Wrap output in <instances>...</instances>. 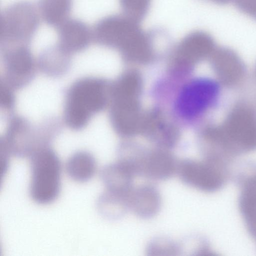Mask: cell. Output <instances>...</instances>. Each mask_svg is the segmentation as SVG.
I'll use <instances>...</instances> for the list:
<instances>
[{
    "instance_id": "cell-1",
    "label": "cell",
    "mask_w": 256,
    "mask_h": 256,
    "mask_svg": "<svg viewBox=\"0 0 256 256\" xmlns=\"http://www.w3.org/2000/svg\"><path fill=\"white\" fill-rule=\"evenodd\" d=\"M102 82L97 78H86L74 82L66 94L64 118L73 130L86 125L92 116L99 112L104 103Z\"/></svg>"
},
{
    "instance_id": "cell-2",
    "label": "cell",
    "mask_w": 256,
    "mask_h": 256,
    "mask_svg": "<svg viewBox=\"0 0 256 256\" xmlns=\"http://www.w3.org/2000/svg\"><path fill=\"white\" fill-rule=\"evenodd\" d=\"M38 8L26 0L14 3L0 13V40L4 48L26 45L40 25Z\"/></svg>"
},
{
    "instance_id": "cell-3",
    "label": "cell",
    "mask_w": 256,
    "mask_h": 256,
    "mask_svg": "<svg viewBox=\"0 0 256 256\" xmlns=\"http://www.w3.org/2000/svg\"><path fill=\"white\" fill-rule=\"evenodd\" d=\"M32 179L30 192L32 199L48 204L58 196L60 188L61 164L52 149L39 150L30 157Z\"/></svg>"
},
{
    "instance_id": "cell-4",
    "label": "cell",
    "mask_w": 256,
    "mask_h": 256,
    "mask_svg": "<svg viewBox=\"0 0 256 256\" xmlns=\"http://www.w3.org/2000/svg\"><path fill=\"white\" fill-rule=\"evenodd\" d=\"M176 173L186 184L206 192L223 188L230 176L229 165L204 158L184 159L178 162Z\"/></svg>"
},
{
    "instance_id": "cell-5",
    "label": "cell",
    "mask_w": 256,
    "mask_h": 256,
    "mask_svg": "<svg viewBox=\"0 0 256 256\" xmlns=\"http://www.w3.org/2000/svg\"><path fill=\"white\" fill-rule=\"evenodd\" d=\"M140 23L124 14H113L98 21L92 30L94 42L102 46L128 48L142 32Z\"/></svg>"
},
{
    "instance_id": "cell-6",
    "label": "cell",
    "mask_w": 256,
    "mask_h": 256,
    "mask_svg": "<svg viewBox=\"0 0 256 256\" xmlns=\"http://www.w3.org/2000/svg\"><path fill=\"white\" fill-rule=\"evenodd\" d=\"M218 86L207 79L193 80L182 90L177 102L178 110L184 116L194 117L206 110L216 97Z\"/></svg>"
},
{
    "instance_id": "cell-7",
    "label": "cell",
    "mask_w": 256,
    "mask_h": 256,
    "mask_svg": "<svg viewBox=\"0 0 256 256\" xmlns=\"http://www.w3.org/2000/svg\"><path fill=\"white\" fill-rule=\"evenodd\" d=\"M57 28L59 46L68 53L85 50L92 39V30L78 19L68 18Z\"/></svg>"
},
{
    "instance_id": "cell-8",
    "label": "cell",
    "mask_w": 256,
    "mask_h": 256,
    "mask_svg": "<svg viewBox=\"0 0 256 256\" xmlns=\"http://www.w3.org/2000/svg\"><path fill=\"white\" fill-rule=\"evenodd\" d=\"M162 198L158 188L151 184L134 188L128 196L129 210L144 219L151 218L159 212Z\"/></svg>"
},
{
    "instance_id": "cell-9",
    "label": "cell",
    "mask_w": 256,
    "mask_h": 256,
    "mask_svg": "<svg viewBox=\"0 0 256 256\" xmlns=\"http://www.w3.org/2000/svg\"><path fill=\"white\" fill-rule=\"evenodd\" d=\"M178 163L175 158L168 152H149L142 177L155 180L169 179L176 173Z\"/></svg>"
},
{
    "instance_id": "cell-10",
    "label": "cell",
    "mask_w": 256,
    "mask_h": 256,
    "mask_svg": "<svg viewBox=\"0 0 256 256\" xmlns=\"http://www.w3.org/2000/svg\"><path fill=\"white\" fill-rule=\"evenodd\" d=\"M134 174L119 162L105 166L100 172L106 190L123 196H128L134 187Z\"/></svg>"
},
{
    "instance_id": "cell-11",
    "label": "cell",
    "mask_w": 256,
    "mask_h": 256,
    "mask_svg": "<svg viewBox=\"0 0 256 256\" xmlns=\"http://www.w3.org/2000/svg\"><path fill=\"white\" fill-rule=\"evenodd\" d=\"M68 175L72 180L85 182L90 180L94 174L96 162L90 153L80 151L72 154L66 164Z\"/></svg>"
},
{
    "instance_id": "cell-12",
    "label": "cell",
    "mask_w": 256,
    "mask_h": 256,
    "mask_svg": "<svg viewBox=\"0 0 256 256\" xmlns=\"http://www.w3.org/2000/svg\"><path fill=\"white\" fill-rule=\"evenodd\" d=\"M129 195H120L106 190L98 200V212L102 216L108 220L120 218L130 210Z\"/></svg>"
},
{
    "instance_id": "cell-13",
    "label": "cell",
    "mask_w": 256,
    "mask_h": 256,
    "mask_svg": "<svg viewBox=\"0 0 256 256\" xmlns=\"http://www.w3.org/2000/svg\"><path fill=\"white\" fill-rule=\"evenodd\" d=\"M72 4V0H39L38 8L48 25L58 28L68 18Z\"/></svg>"
},
{
    "instance_id": "cell-14",
    "label": "cell",
    "mask_w": 256,
    "mask_h": 256,
    "mask_svg": "<svg viewBox=\"0 0 256 256\" xmlns=\"http://www.w3.org/2000/svg\"><path fill=\"white\" fill-rule=\"evenodd\" d=\"M4 50L8 70L11 74L22 76L30 72L33 66V58L26 45L8 47Z\"/></svg>"
},
{
    "instance_id": "cell-15",
    "label": "cell",
    "mask_w": 256,
    "mask_h": 256,
    "mask_svg": "<svg viewBox=\"0 0 256 256\" xmlns=\"http://www.w3.org/2000/svg\"><path fill=\"white\" fill-rule=\"evenodd\" d=\"M182 249L180 244L165 236L151 240L146 248L148 256H174L180 255Z\"/></svg>"
},
{
    "instance_id": "cell-16",
    "label": "cell",
    "mask_w": 256,
    "mask_h": 256,
    "mask_svg": "<svg viewBox=\"0 0 256 256\" xmlns=\"http://www.w3.org/2000/svg\"><path fill=\"white\" fill-rule=\"evenodd\" d=\"M152 0H119L123 14L140 23L146 16Z\"/></svg>"
},
{
    "instance_id": "cell-17",
    "label": "cell",
    "mask_w": 256,
    "mask_h": 256,
    "mask_svg": "<svg viewBox=\"0 0 256 256\" xmlns=\"http://www.w3.org/2000/svg\"><path fill=\"white\" fill-rule=\"evenodd\" d=\"M0 105L6 108H10L14 105V98L11 92L4 86L0 88Z\"/></svg>"
}]
</instances>
